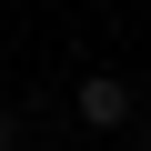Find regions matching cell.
<instances>
[{"label": "cell", "instance_id": "7a4b0ae2", "mask_svg": "<svg viewBox=\"0 0 151 151\" xmlns=\"http://www.w3.org/2000/svg\"><path fill=\"white\" fill-rule=\"evenodd\" d=\"M141 141H151V121H141Z\"/></svg>", "mask_w": 151, "mask_h": 151}, {"label": "cell", "instance_id": "6da1fadb", "mask_svg": "<svg viewBox=\"0 0 151 151\" xmlns=\"http://www.w3.org/2000/svg\"><path fill=\"white\" fill-rule=\"evenodd\" d=\"M70 101H81V121H91V131H111V121H131V91H121V81H81Z\"/></svg>", "mask_w": 151, "mask_h": 151}]
</instances>
